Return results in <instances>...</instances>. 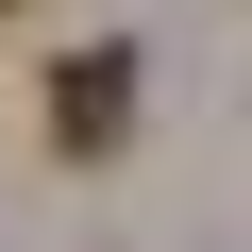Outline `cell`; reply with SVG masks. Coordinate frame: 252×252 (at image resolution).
<instances>
[{"label":"cell","mask_w":252,"mask_h":252,"mask_svg":"<svg viewBox=\"0 0 252 252\" xmlns=\"http://www.w3.org/2000/svg\"><path fill=\"white\" fill-rule=\"evenodd\" d=\"M51 135L67 152H118V135H135V51H67L51 67Z\"/></svg>","instance_id":"1"}]
</instances>
